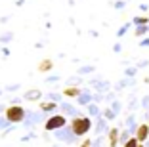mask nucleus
Returning a JSON list of instances; mask_svg holds the SVG:
<instances>
[{
    "label": "nucleus",
    "mask_w": 149,
    "mask_h": 147,
    "mask_svg": "<svg viewBox=\"0 0 149 147\" xmlns=\"http://www.w3.org/2000/svg\"><path fill=\"white\" fill-rule=\"evenodd\" d=\"M90 128H92V121L88 117H77L71 121V130H73L74 136H84L90 132Z\"/></svg>",
    "instance_id": "obj_1"
},
{
    "label": "nucleus",
    "mask_w": 149,
    "mask_h": 147,
    "mask_svg": "<svg viewBox=\"0 0 149 147\" xmlns=\"http://www.w3.org/2000/svg\"><path fill=\"white\" fill-rule=\"evenodd\" d=\"M23 117H25V109H23L21 105H10V107L6 109V118H8L10 122H21Z\"/></svg>",
    "instance_id": "obj_2"
},
{
    "label": "nucleus",
    "mask_w": 149,
    "mask_h": 147,
    "mask_svg": "<svg viewBox=\"0 0 149 147\" xmlns=\"http://www.w3.org/2000/svg\"><path fill=\"white\" fill-rule=\"evenodd\" d=\"M61 126H65V118H63L61 115H56V117L46 121V126H44V128L46 130H57V128H61Z\"/></svg>",
    "instance_id": "obj_3"
},
{
    "label": "nucleus",
    "mask_w": 149,
    "mask_h": 147,
    "mask_svg": "<svg viewBox=\"0 0 149 147\" xmlns=\"http://www.w3.org/2000/svg\"><path fill=\"white\" fill-rule=\"evenodd\" d=\"M134 138H136L140 143H143L145 139L149 138V124H140V126H138V128H136V136H134Z\"/></svg>",
    "instance_id": "obj_4"
},
{
    "label": "nucleus",
    "mask_w": 149,
    "mask_h": 147,
    "mask_svg": "<svg viewBox=\"0 0 149 147\" xmlns=\"http://www.w3.org/2000/svg\"><path fill=\"white\" fill-rule=\"evenodd\" d=\"M52 67H54V61L52 59H42L38 63V71H40V73H48Z\"/></svg>",
    "instance_id": "obj_5"
},
{
    "label": "nucleus",
    "mask_w": 149,
    "mask_h": 147,
    "mask_svg": "<svg viewBox=\"0 0 149 147\" xmlns=\"http://www.w3.org/2000/svg\"><path fill=\"white\" fill-rule=\"evenodd\" d=\"M118 143V128H111L109 132V147H117Z\"/></svg>",
    "instance_id": "obj_6"
},
{
    "label": "nucleus",
    "mask_w": 149,
    "mask_h": 147,
    "mask_svg": "<svg viewBox=\"0 0 149 147\" xmlns=\"http://www.w3.org/2000/svg\"><path fill=\"white\" fill-rule=\"evenodd\" d=\"M63 95H67V98H77V95H80V90L77 86H69L63 90Z\"/></svg>",
    "instance_id": "obj_7"
},
{
    "label": "nucleus",
    "mask_w": 149,
    "mask_h": 147,
    "mask_svg": "<svg viewBox=\"0 0 149 147\" xmlns=\"http://www.w3.org/2000/svg\"><path fill=\"white\" fill-rule=\"evenodd\" d=\"M40 109H42V111H52V109H56V103H54V101H42V103H40Z\"/></svg>",
    "instance_id": "obj_8"
},
{
    "label": "nucleus",
    "mask_w": 149,
    "mask_h": 147,
    "mask_svg": "<svg viewBox=\"0 0 149 147\" xmlns=\"http://www.w3.org/2000/svg\"><path fill=\"white\" fill-rule=\"evenodd\" d=\"M124 147H140V141H138L136 138H130L124 141Z\"/></svg>",
    "instance_id": "obj_9"
},
{
    "label": "nucleus",
    "mask_w": 149,
    "mask_h": 147,
    "mask_svg": "<svg viewBox=\"0 0 149 147\" xmlns=\"http://www.w3.org/2000/svg\"><path fill=\"white\" fill-rule=\"evenodd\" d=\"M38 98H40V92L38 90H35V92H27V100H38Z\"/></svg>",
    "instance_id": "obj_10"
},
{
    "label": "nucleus",
    "mask_w": 149,
    "mask_h": 147,
    "mask_svg": "<svg viewBox=\"0 0 149 147\" xmlns=\"http://www.w3.org/2000/svg\"><path fill=\"white\" fill-rule=\"evenodd\" d=\"M134 23L143 27V25H147V23H149V17H136V19H134Z\"/></svg>",
    "instance_id": "obj_11"
},
{
    "label": "nucleus",
    "mask_w": 149,
    "mask_h": 147,
    "mask_svg": "<svg viewBox=\"0 0 149 147\" xmlns=\"http://www.w3.org/2000/svg\"><path fill=\"white\" fill-rule=\"evenodd\" d=\"M147 29H149L147 25H143V27H138V31H136V36H143V33H147Z\"/></svg>",
    "instance_id": "obj_12"
},
{
    "label": "nucleus",
    "mask_w": 149,
    "mask_h": 147,
    "mask_svg": "<svg viewBox=\"0 0 149 147\" xmlns=\"http://www.w3.org/2000/svg\"><path fill=\"white\" fill-rule=\"evenodd\" d=\"M80 147H90V139H86V141H82V145Z\"/></svg>",
    "instance_id": "obj_13"
},
{
    "label": "nucleus",
    "mask_w": 149,
    "mask_h": 147,
    "mask_svg": "<svg viewBox=\"0 0 149 147\" xmlns=\"http://www.w3.org/2000/svg\"><path fill=\"white\" fill-rule=\"evenodd\" d=\"M140 147H145V145H143V143H140Z\"/></svg>",
    "instance_id": "obj_14"
}]
</instances>
